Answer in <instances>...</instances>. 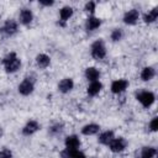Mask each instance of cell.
<instances>
[{"instance_id": "cell-1", "label": "cell", "mask_w": 158, "mask_h": 158, "mask_svg": "<svg viewBox=\"0 0 158 158\" xmlns=\"http://www.w3.org/2000/svg\"><path fill=\"white\" fill-rule=\"evenodd\" d=\"M1 64L4 65L6 73H15L21 67V59L15 52H10L1 59Z\"/></svg>"}, {"instance_id": "cell-2", "label": "cell", "mask_w": 158, "mask_h": 158, "mask_svg": "<svg viewBox=\"0 0 158 158\" xmlns=\"http://www.w3.org/2000/svg\"><path fill=\"white\" fill-rule=\"evenodd\" d=\"M90 53H91V57L94 59H102L105 58L106 56V46L102 40H98L95 41L93 44H91V48H90Z\"/></svg>"}, {"instance_id": "cell-3", "label": "cell", "mask_w": 158, "mask_h": 158, "mask_svg": "<svg viewBox=\"0 0 158 158\" xmlns=\"http://www.w3.org/2000/svg\"><path fill=\"white\" fill-rule=\"evenodd\" d=\"M136 99L141 102V105L143 107H149L154 104L156 101V95L152 93V91H148V90H143V91H139L137 95H136Z\"/></svg>"}, {"instance_id": "cell-4", "label": "cell", "mask_w": 158, "mask_h": 158, "mask_svg": "<svg viewBox=\"0 0 158 158\" xmlns=\"http://www.w3.org/2000/svg\"><path fill=\"white\" fill-rule=\"evenodd\" d=\"M35 90V80L30 77H26L19 85V93L23 96H27L30 94H32Z\"/></svg>"}, {"instance_id": "cell-5", "label": "cell", "mask_w": 158, "mask_h": 158, "mask_svg": "<svg viewBox=\"0 0 158 158\" xmlns=\"http://www.w3.org/2000/svg\"><path fill=\"white\" fill-rule=\"evenodd\" d=\"M0 32L5 36H14L17 32V22L12 19H9L4 22V25L0 27Z\"/></svg>"}, {"instance_id": "cell-6", "label": "cell", "mask_w": 158, "mask_h": 158, "mask_svg": "<svg viewBox=\"0 0 158 158\" xmlns=\"http://www.w3.org/2000/svg\"><path fill=\"white\" fill-rule=\"evenodd\" d=\"M126 146H127V142L125 138L122 137H118V138H114L110 143H109V148L112 153H121L122 151L126 149Z\"/></svg>"}, {"instance_id": "cell-7", "label": "cell", "mask_w": 158, "mask_h": 158, "mask_svg": "<svg viewBox=\"0 0 158 158\" xmlns=\"http://www.w3.org/2000/svg\"><path fill=\"white\" fill-rule=\"evenodd\" d=\"M138 19H139V12H138L137 9H131L128 11H126L125 15H123V17H122L123 22L126 25H130V26L136 25L137 21H138Z\"/></svg>"}, {"instance_id": "cell-8", "label": "cell", "mask_w": 158, "mask_h": 158, "mask_svg": "<svg viewBox=\"0 0 158 158\" xmlns=\"http://www.w3.org/2000/svg\"><path fill=\"white\" fill-rule=\"evenodd\" d=\"M128 86V81L126 79H117L111 83V93L112 94H121L123 93Z\"/></svg>"}, {"instance_id": "cell-9", "label": "cell", "mask_w": 158, "mask_h": 158, "mask_svg": "<svg viewBox=\"0 0 158 158\" xmlns=\"http://www.w3.org/2000/svg\"><path fill=\"white\" fill-rule=\"evenodd\" d=\"M40 130V123L36 120H30L26 122V125L22 127V135L25 136H31L36 133Z\"/></svg>"}, {"instance_id": "cell-10", "label": "cell", "mask_w": 158, "mask_h": 158, "mask_svg": "<svg viewBox=\"0 0 158 158\" xmlns=\"http://www.w3.org/2000/svg\"><path fill=\"white\" fill-rule=\"evenodd\" d=\"M64 144H65V148L77 151L80 147V139H79V137L77 135H70V136H67L65 137Z\"/></svg>"}, {"instance_id": "cell-11", "label": "cell", "mask_w": 158, "mask_h": 158, "mask_svg": "<svg viewBox=\"0 0 158 158\" xmlns=\"http://www.w3.org/2000/svg\"><path fill=\"white\" fill-rule=\"evenodd\" d=\"M101 25V20L99 17H95V16H89L85 21V30L89 31V32H93L95 31L96 28H99Z\"/></svg>"}, {"instance_id": "cell-12", "label": "cell", "mask_w": 158, "mask_h": 158, "mask_svg": "<svg viewBox=\"0 0 158 158\" xmlns=\"http://www.w3.org/2000/svg\"><path fill=\"white\" fill-rule=\"evenodd\" d=\"M73 88H74V81H73L72 78H64V79H62V80L58 83V89H59V91L63 93V94L69 93Z\"/></svg>"}, {"instance_id": "cell-13", "label": "cell", "mask_w": 158, "mask_h": 158, "mask_svg": "<svg viewBox=\"0 0 158 158\" xmlns=\"http://www.w3.org/2000/svg\"><path fill=\"white\" fill-rule=\"evenodd\" d=\"M19 20H20V22H21L22 25L27 26V25H30V23L32 22V20H33V12H32L30 9H22L21 12H20V15H19Z\"/></svg>"}, {"instance_id": "cell-14", "label": "cell", "mask_w": 158, "mask_h": 158, "mask_svg": "<svg viewBox=\"0 0 158 158\" xmlns=\"http://www.w3.org/2000/svg\"><path fill=\"white\" fill-rule=\"evenodd\" d=\"M84 75H85L86 80H89V81L91 83V81L99 80V78H100V72H99V69L95 68V67H88V68L85 69Z\"/></svg>"}, {"instance_id": "cell-15", "label": "cell", "mask_w": 158, "mask_h": 158, "mask_svg": "<svg viewBox=\"0 0 158 158\" xmlns=\"http://www.w3.org/2000/svg\"><path fill=\"white\" fill-rule=\"evenodd\" d=\"M101 89H102V84H101L99 80H96V81H91V83L88 85L86 93H88L89 96H96V95L101 91Z\"/></svg>"}, {"instance_id": "cell-16", "label": "cell", "mask_w": 158, "mask_h": 158, "mask_svg": "<svg viewBox=\"0 0 158 158\" xmlns=\"http://www.w3.org/2000/svg\"><path fill=\"white\" fill-rule=\"evenodd\" d=\"M99 131H100V125L98 123H88L81 128V133L84 136H93V135H96Z\"/></svg>"}, {"instance_id": "cell-17", "label": "cell", "mask_w": 158, "mask_h": 158, "mask_svg": "<svg viewBox=\"0 0 158 158\" xmlns=\"http://www.w3.org/2000/svg\"><path fill=\"white\" fill-rule=\"evenodd\" d=\"M154 75H156V69H154L153 67H144V68L141 70V74H139V77H141V79H142L143 81H149V80H152V79L154 78Z\"/></svg>"}, {"instance_id": "cell-18", "label": "cell", "mask_w": 158, "mask_h": 158, "mask_svg": "<svg viewBox=\"0 0 158 158\" xmlns=\"http://www.w3.org/2000/svg\"><path fill=\"white\" fill-rule=\"evenodd\" d=\"M114 138H115V133H114V131L107 130V131L102 132V133L99 136L98 141H99V143H101V144H104V146H109V143H110Z\"/></svg>"}, {"instance_id": "cell-19", "label": "cell", "mask_w": 158, "mask_h": 158, "mask_svg": "<svg viewBox=\"0 0 158 158\" xmlns=\"http://www.w3.org/2000/svg\"><path fill=\"white\" fill-rule=\"evenodd\" d=\"M51 63V58L49 56H47L46 53H40L36 56V64L40 67V68H47Z\"/></svg>"}, {"instance_id": "cell-20", "label": "cell", "mask_w": 158, "mask_h": 158, "mask_svg": "<svg viewBox=\"0 0 158 158\" xmlns=\"http://www.w3.org/2000/svg\"><path fill=\"white\" fill-rule=\"evenodd\" d=\"M73 14H74V10L72 6H63L59 10V19H60V21L65 22L73 16Z\"/></svg>"}, {"instance_id": "cell-21", "label": "cell", "mask_w": 158, "mask_h": 158, "mask_svg": "<svg viewBox=\"0 0 158 158\" xmlns=\"http://www.w3.org/2000/svg\"><path fill=\"white\" fill-rule=\"evenodd\" d=\"M158 19V7H153L152 10H149L148 12H146L143 15V21L144 23H153L156 20Z\"/></svg>"}, {"instance_id": "cell-22", "label": "cell", "mask_w": 158, "mask_h": 158, "mask_svg": "<svg viewBox=\"0 0 158 158\" xmlns=\"http://www.w3.org/2000/svg\"><path fill=\"white\" fill-rule=\"evenodd\" d=\"M156 154H157V149H156V147L146 146V147H142L139 158H154Z\"/></svg>"}, {"instance_id": "cell-23", "label": "cell", "mask_w": 158, "mask_h": 158, "mask_svg": "<svg viewBox=\"0 0 158 158\" xmlns=\"http://www.w3.org/2000/svg\"><path fill=\"white\" fill-rule=\"evenodd\" d=\"M123 37V31L121 28H114L110 33V38L114 41V42H117V41H121Z\"/></svg>"}, {"instance_id": "cell-24", "label": "cell", "mask_w": 158, "mask_h": 158, "mask_svg": "<svg viewBox=\"0 0 158 158\" xmlns=\"http://www.w3.org/2000/svg\"><path fill=\"white\" fill-rule=\"evenodd\" d=\"M95 9H96V4H95L94 1H88V2L84 5V10H85L86 12H89V14H94Z\"/></svg>"}, {"instance_id": "cell-25", "label": "cell", "mask_w": 158, "mask_h": 158, "mask_svg": "<svg viewBox=\"0 0 158 158\" xmlns=\"http://www.w3.org/2000/svg\"><path fill=\"white\" fill-rule=\"evenodd\" d=\"M74 152H75V151H73V149H69V148H64L63 151H60L59 156H60V158H72Z\"/></svg>"}, {"instance_id": "cell-26", "label": "cell", "mask_w": 158, "mask_h": 158, "mask_svg": "<svg viewBox=\"0 0 158 158\" xmlns=\"http://www.w3.org/2000/svg\"><path fill=\"white\" fill-rule=\"evenodd\" d=\"M62 127H63V126H62L60 123H54V125L49 128V132H51L52 135H58V133L62 132V130H63Z\"/></svg>"}, {"instance_id": "cell-27", "label": "cell", "mask_w": 158, "mask_h": 158, "mask_svg": "<svg viewBox=\"0 0 158 158\" xmlns=\"http://www.w3.org/2000/svg\"><path fill=\"white\" fill-rule=\"evenodd\" d=\"M149 130L152 132H157L158 130V117H153L149 122Z\"/></svg>"}, {"instance_id": "cell-28", "label": "cell", "mask_w": 158, "mask_h": 158, "mask_svg": "<svg viewBox=\"0 0 158 158\" xmlns=\"http://www.w3.org/2000/svg\"><path fill=\"white\" fill-rule=\"evenodd\" d=\"M0 158H12V152L10 149H2L0 152Z\"/></svg>"}, {"instance_id": "cell-29", "label": "cell", "mask_w": 158, "mask_h": 158, "mask_svg": "<svg viewBox=\"0 0 158 158\" xmlns=\"http://www.w3.org/2000/svg\"><path fill=\"white\" fill-rule=\"evenodd\" d=\"M72 158H86V157H85V154H84L83 152H80L79 149H77V151L73 153V157H72Z\"/></svg>"}, {"instance_id": "cell-30", "label": "cell", "mask_w": 158, "mask_h": 158, "mask_svg": "<svg viewBox=\"0 0 158 158\" xmlns=\"http://www.w3.org/2000/svg\"><path fill=\"white\" fill-rule=\"evenodd\" d=\"M40 5H42V6H52V5H54V1H52V0H41L40 1Z\"/></svg>"}, {"instance_id": "cell-31", "label": "cell", "mask_w": 158, "mask_h": 158, "mask_svg": "<svg viewBox=\"0 0 158 158\" xmlns=\"http://www.w3.org/2000/svg\"><path fill=\"white\" fill-rule=\"evenodd\" d=\"M90 158H95V157H90Z\"/></svg>"}, {"instance_id": "cell-32", "label": "cell", "mask_w": 158, "mask_h": 158, "mask_svg": "<svg viewBox=\"0 0 158 158\" xmlns=\"http://www.w3.org/2000/svg\"><path fill=\"white\" fill-rule=\"evenodd\" d=\"M137 158H138V157H137Z\"/></svg>"}]
</instances>
